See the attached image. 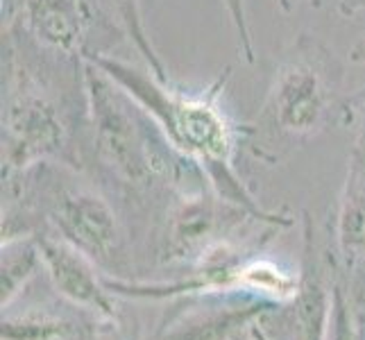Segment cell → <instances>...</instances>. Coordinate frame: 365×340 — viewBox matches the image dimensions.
I'll list each match as a JSON object with an SVG mask.
<instances>
[{"mask_svg": "<svg viewBox=\"0 0 365 340\" xmlns=\"http://www.w3.org/2000/svg\"><path fill=\"white\" fill-rule=\"evenodd\" d=\"M86 150L84 64L46 57L3 30V177L41 163L80 170Z\"/></svg>", "mask_w": 365, "mask_h": 340, "instance_id": "6da1fadb", "label": "cell"}, {"mask_svg": "<svg viewBox=\"0 0 365 340\" xmlns=\"http://www.w3.org/2000/svg\"><path fill=\"white\" fill-rule=\"evenodd\" d=\"M86 61L109 75L153 116L175 153L202 172L207 184L222 200L279 230L293 225V218L263 207L236 170L243 125H236L222 107L232 66H225L202 91H184L173 82L157 80L145 66L141 68L114 55H96Z\"/></svg>", "mask_w": 365, "mask_h": 340, "instance_id": "7a4b0ae2", "label": "cell"}, {"mask_svg": "<svg viewBox=\"0 0 365 340\" xmlns=\"http://www.w3.org/2000/svg\"><path fill=\"white\" fill-rule=\"evenodd\" d=\"M345 80L334 50L318 34L302 32L277 64L257 116L243 125V145L274 166L324 130L356 125L363 89L347 93Z\"/></svg>", "mask_w": 365, "mask_h": 340, "instance_id": "3957f363", "label": "cell"}, {"mask_svg": "<svg viewBox=\"0 0 365 340\" xmlns=\"http://www.w3.org/2000/svg\"><path fill=\"white\" fill-rule=\"evenodd\" d=\"M86 89V145L100 170H105L123 191L132 195L184 188V177L202 175L182 159L163 136L153 116L96 68L84 64Z\"/></svg>", "mask_w": 365, "mask_h": 340, "instance_id": "277c9868", "label": "cell"}, {"mask_svg": "<svg viewBox=\"0 0 365 340\" xmlns=\"http://www.w3.org/2000/svg\"><path fill=\"white\" fill-rule=\"evenodd\" d=\"M3 30L71 64L111 55L123 30L100 0H3Z\"/></svg>", "mask_w": 365, "mask_h": 340, "instance_id": "5b68a950", "label": "cell"}, {"mask_svg": "<svg viewBox=\"0 0 365 340\" xmlns=\"http://www.w3.org/2000/svg\"><path fill=\"white\" fill-rule=\"evenodd\" d=\"M247 218L259 220L250 211L222 200L209 184L182 188L173 193V202L168 205L157 238L159 261L186 263L195 268L218 252L232 249L230 236Z\"/></svg>", "mask_w": 365, "mask_h": 340, "instance_id": "8992f818", "label": "cell"}, {"mask_svg": "<svg viewBox=\"0 0 365 340\" xmlns=\"http://www.w3.org/2000/svg\"><path fill=\"white\" fill-rule=\"evenodd\" d=\"M34 236L39 243L43 270L55 291L68 299L73 306L86 309L96 313L98 318L116 322V304L111 297L114 293L109 291L107 279L96 272V263L53 234L39 232Z\"/></svg>", "mask_w": 365, "mask_h": 340, "instance_id": "52a82bcc", "label": "cell"}, {"mask_svg": "<svg viewBox=\"0 0 365 340\" xmlns=\"http://www.w3.org/2000/svg\"><path fill=\"white\" fill-rule=\"evenodd\" d=\"M334 243L347 272H365V86L354 145L334 213Z\"/></svg>", "mask_w": 365, "mask_h": 340, "instance_id": "ba28073f", "label": "cell"}, {"mask_svg": "<svg viewBox=\"0 0 365 340\" xmlns=\"http://www.w3.org/2000/svg\"><path fill=\"white\" fill-rule=\"evenodd\" d=\"M277 304L257 297H245L236 304L207 306L184 313L170 324L161 326L155 340H234L238 334L250 331Z\"/></svg>", "mask_w": 365, "mask_h": 340, "instance_id": "9c48e42d", "label": "cell"}, {"mask_svg": "<svg viewBox=\"0 0 365 340\" xmlns=\"http://www.w3.org/2000/svg\"><path fill=\"white\" fill-rule=\"evenodd\" d=\"M313 230L311 220H304V270L302 286L293 304V340H329L334 286L329 288L320 277V268L313 259Z\"/></svg>", "mask_w": 365, "mask_h": 340, "instance_id": "30bf717a", "label": "cell"}, {"mask_svg": "<svg viewBox=\"0 0 365 340\" xmlns=\"http://www.w3.org/2000/svg\"><path fill=\"white\" fill-rule=\"evenodd\" d=\"M43 268L36 236L3 238V309H9L36 270Z\"/></svg>", "mask_w": 365, "mask_h": 340, "instance_id": "8fae6325", "label": "cell"}, {"mask_svg": "<svg viewBox=\"0 0 365 340\" xmlns=\"http://www.w3.org/2000/svg\"><path fill=\"white\" fill-rule=\"evenodd\" d=\"M103 7L111 14L120 30L125 34L134 50L143 59V66L155 75L161 82H170L168 68L163 64L161 55L157 53V48L150 39V32L145 30V21H143V9H141V0H100Z\"/></svg>", "mask_w": 365, "mask_h": 340, "instance_id": "7c38bea8", "label": "cell"}, {"mask_svg": "<svg viewBox=\"0 0 365 340\" xmlns=\"http://www.w3.org/2000/svg\"><path fill=\"white\" fill-rule=\"evenodd\" d=\"M75 324L48 311H25L19 316H3V340H68Z\"/></svg>", "mask_w": 365, "mask_h": 340, "instance_id": "4fadbf2b", "label": "cell"}, {"mask_svg": "<svg viewBox=\"0 0 365 340\" xmlns=\"http://www.w3.org/2000/svg\"><path fill=\"white\" fill-rule=\"evenodd\" d=\"M331 286H334V311H331L329 340H359L356 334L359 318H354V311H351L347 288L341 282H334Z\"/></svg>", "mask_w": 365, "mask_h": 340, "instance_id": "5bb4252c", "label": "cell"}, {"mask_svg": "<svg viewBox=\"0 0 365 340\" xmlns=\"http://www.w3.org/2000/svg\"><path fill=\"white\" fill-rule=\"evenodd\" d=\"M225 11H227L230 23L236 32L238 39V50H241L243 59L247 64H255L257 61V50H255V39H252V30H250V21H247V9H245V0H222Z\"/></svg>", "mask_w": 365, "mask_h": 340, "instance_id": "9a60e30c", "label": "cell"}, {"mask_svg": "<svg viewBox=\"0 0 365 340\" xmlns=\"http://www.w3.org/2000/svg\"><path fill=\"white\" fill-rule=\"evenodd\" d=\"M324 0H277V5L282 7L286 14H293L299 7H320Z\"/></svg>", "mask_w": 365, "mask_h": 340, "instance_id": "2e32d148", "label": "cell"}, {"mask_svg": "<svg viewBox=\"0 0 365 340\" xmlns=\"http://www.w3.org/2000/svg\"><path fill=\"white\" fill-rule=\"evenodd\" d=\"M338 11H341L343 16L351 19L365 11V0H338Z\"/></svg>", "mask_w": 365, "mask_h": 340, "instance_id": "e0dca14e", "label": "cell"}, {"mask_svg": "<svg viewBox=\"0 0 365 340\" xmlns=\"http://www.w3.org/2000/svg\"><path fill=\"white\" fill-rule=\"evenodd\" d=\"M349 61H351V64H365V34L361 36V39L354 46H351Z\"/></svg>", "mask_w": 365, "mask_h": 340, "instance_id": "ac0fdd59", "label": "cell"}, {"mask_svg": "<svg viewBox=\"0 0 365 340\" xmlns=\"http://www.w3.org/2000/svg\"><path fill=\"white\" fill-rule=\"evenodd\" d=\"M250 338L252 340H270L268 336H266V331L261 329V324L257 322V324H252V329H250Z\"/></svg>", "mask_w": 365, "mask_h": 340, "instance_id": "d6986e66", "label": "cell"}, {"mask_svg": "<svg viewBox=\"0 0 365 340\" xmlns=\"http://www.w3.org/2000/svg\"><path fill=\"white\" fill-rule=\"evenodd\" d=\"M356 316H359V324L365 326V295H363L361 304H359V309H356Z\"/></svg>", "mask_w": 365, "mask_h": 340, "instance_id": "ffe728a7", "label": "cell"}]
</instances>
